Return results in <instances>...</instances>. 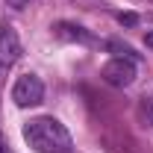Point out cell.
I'll return each mask as SVG.
<instances>
[{
	"mask_svg": "<svg viewBox=\"0 0 153 153\" xmlns=\"http://www.w3.org/2000/svg\"><path fill=\"white\" fill-rule=\"evenodd\" d=\"M24 141L30 144L33 153H71L74 141L65 124L56 121L53 115H41L24 124Z\"/></svg>",
	"mask_w": 153,
	"mask_h": 153,
	"instance_id": "1",
	"label": "cell"
},
{
	"mask_svg": "<svg viewBox=\"0 0 153 153\" xmlns=\"http://www.w3.org/2000/svg\"><path fill=\"white\" fill-rule=\"evenodd\" d=\"M12 100H15V106H21V109L38 106L44 100V82H41V76L21 74L15 79V85H12Z\"/></svg>",
	"mask_w": 153,
	"mask_h": 153,
	"instance_id": "2",
	"label": "cell"
},
{
	"mask_svg": "<svg viewBox=\"0 0 153 153\" xmlns=\"http://www.w3.org/2000/svg\"><path fill=\"white\" fill-rule=\"evenodd\" d=\"M100 76L109 85H115V88H127V85L135 82V62L127 59V56H112L100 68Z\"/></svg>",
	"mask_w": 153,
	"mask_h": 153,
	"instance_id": "3",
	"label": "cell"
},
{
	"mask_svg": "<svg viewBox=\"0 0 153 153\" xmlns=\"http://www.w3.org/2000/svg\"><path fill=\"white\" fill-rule=\"evenodd\" d=\"M18 59H21V38L6 24V27H0V68H12Z\"/></svg>",
	"mask_w": 153,
	"mask_h": 153,
	"instance_id": "4",
	"label": "cell"
},
{
	"mask_svg": "<svg viewBox=\"0 0 153 153\" xmlns=\"http://www.w3.org/2000/svg\"><path fill=\"white\" fill-rule=\"evenodd\" d=\"M56 36L65 41H79V44H94V38L88 36V30L76 27V24H56Z\"/></svg>",
	"mask_w": 153,
	"mask_h": 153,
	"instance_id": "5",
	"label": "cell"
},
{
	"mask_svg": "<svg viewBox=\"0 0 153 153\" xmlns=\"http://www.w3.org/2000/svg\"><path fill=\"white\" fill-rule=\"evenodd\" d=\"M138 115H141L144 124H150V127H153V97H141V103H138Z\"/></svg>",
	"mask_w": 153,
	"mask_h": 153,
	"instance_id": "6",
	"label": "cell"
},
{
	"mask_svg": "<svg viewBox=\"0 0 153 153\" xmlns=\"http://www.w3.org/2000/svg\"><path fill=\"white\" fill-rule=\"evenodd\" d=\"M118 24H124V27H135V24H138V15H135V12H121V15H118Z\"/></svg>",
	"mask_w": 153,
	"mask_h": 153,
	"instance_id": "7",
	"label": "cell"
},
{
	"mask_svg": "<svg viewBox=\"0 0 153 153\" xmlns=\"http://www.w3.org/2000/svg\"><path fill=\"white\" fill-rule=\"evenodd\" d=\"M30 0H6V6H12V9H24Z\"/></svg>",
	"mask_w": 153,
	"mask_h": 153,
	"instance_id": "8",
	"label": "cell"
}]
</instances>
